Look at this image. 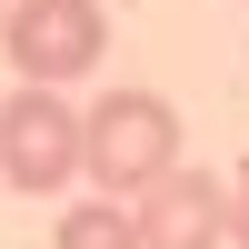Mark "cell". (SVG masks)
<instances>
[{"label": "cell", "instance_id": "cell-7", "mask_svg": "<svg viewBox=\"0 0 249 249\" xmlns=\"http://www.w3.org/2000/svg\"><path fill=\"white\" fill-rule=\"evenodd\" d=\"M0 20H10V0H0Z\"/></svg>", "mask_w": 249, "mask_h": 249}, {"label": "cell", "instance_id": "cell-2", "mask_svg": "<svg viewBox=\"0 0 249 249\" xmlns=\"http://www.w3.org/2000/svg\"><path fill=\"white\" fill-rule=\"evenodd\" d=\"M0 179L10 190H70L80 179V110L50 90V80H20L0 100Z\"/></svg>", "mask_w": 249, "mask_h": 249}, {"label": "cell", "instance_id": "cell-6", "mask_svg": "<svg viewBox=\"0 0 249 249\" xmlns=\"http://www.w3.org/2000/svg\"><path fill=\"white\" fill-rule=\"evenodd\" d=\"M230 239L249 249V160H239V179H230Z\"/></svg>", "mask_w": 249, "mask_h": 249}, {"label": "cell", "instance_id": "cell-3", "mask_svg": "<svg viewBox=\"0 0 249 249\" xmlns=\"http://www.w3.org/2000/svg\"><path fill=\"white\" fill-rule=\"evenodd\" d=\"M100 40H110V10H100V0H20V10L0 20L10 70L50 80V90H70V80L100 70Z\"/></svg>", "mask_w": 249, "mask_h": 249}, {"label": "cell", "instance_id": "cell-4", "mask_svg": "<svg viewBox=\"0 0 249 249\" xmlns=\"http://www.w3.org/2000/svg\"><path fill=\"white\" fill-rule=\"evenodd\" d=\"M130 210H140V249H219V239H230V179L170 160Z\"/></svg>", "mask_w": 249, "mask_h": 249}, {"label": "cell", "instance_id": "cell-1", "mask_svg": "<svg viewBox=\"0 0 249 249\" xmlns=\"http://www.w3.org/2000/svg\"><path fill=\"white\" fill-rule=\"evenodd\" d=\"M170 160H179V110H170L160 90H110L100 110H80V170H90L110 199H120V190L140 199Z\"/></svg>", "mask_w": 249, "mask_h": 249}, {"label": "cell", "instance_id": "cell-5", "mask_svg": "<svg viewBox=\"0 0 249 249\" xmlns=\"http://www.w3.org/2000/svg\"><path fill=\"white\" fill-rule=\"evenodd\" d=\"M50 249H140V210L130 199H70Z\"/></svg>", "mask_w": 249, "mask_h": 249}]
</instances>
